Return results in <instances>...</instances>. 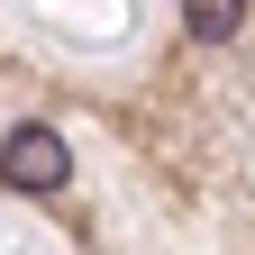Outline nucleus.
<instances>
[{
  "label": "nucleus",
  "instance_id": "obj_1",
  "mask_svg": "<svg viewBox=\"0 0 255 255\" xmlns=\"http://www.w3.org/2000/svg\"><path fill=\"white\" fill-rule=\"evenodd\" d=\"M0 173H9V191H64L73 155H64V137H55V128H18V137L0 146Z\"/></svg>",
  "mask_w": 255,
  "mask_h": 255
},
{
  "label": "nucleus",
  "instance_id": "obj_2",
  "mask_svg": "<svg viewBox=\"0 0 255 255\" xmlns=\"http://www.w3.org/2000/svg\"><path fill=\"white\" fill-rule=\"evenodd\" d=\"M237 18H246V0H182L191 46H228V37H237Z\"/></svg>",
  "mask_w": 255,
  "mask_h": 255
}]
</instances>
